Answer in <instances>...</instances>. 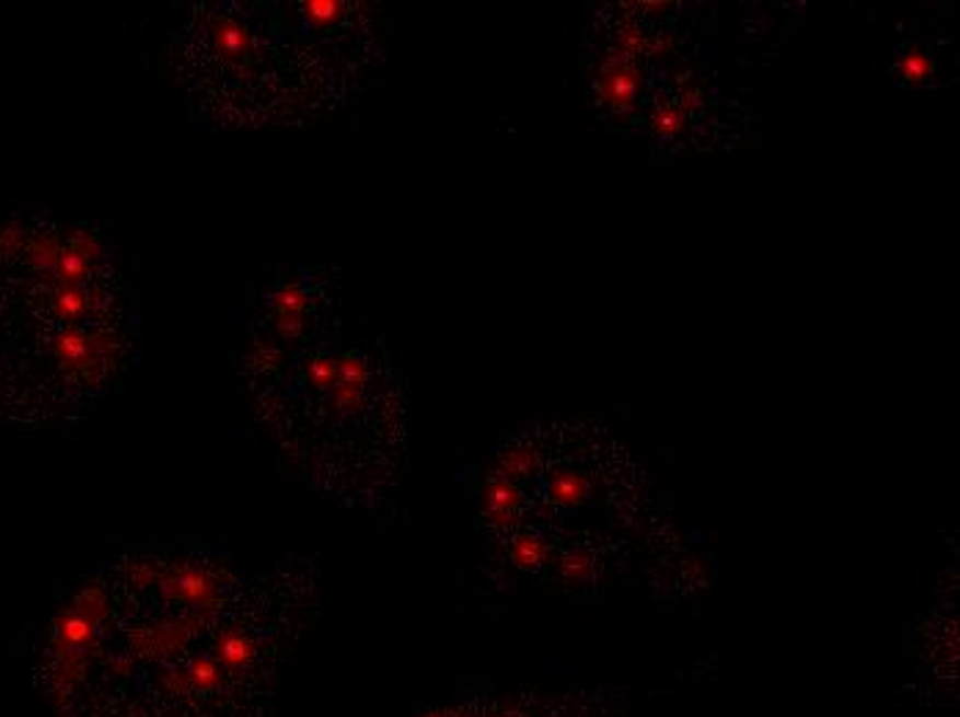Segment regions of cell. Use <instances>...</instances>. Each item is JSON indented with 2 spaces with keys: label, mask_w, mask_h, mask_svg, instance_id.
<instances>
[{
  "label": "cell",
  "mask_w": 960,
  "mask_h": 717,
  "mask_svg": "<svg viewBox=\"0 0 960 717\" xmlns=\"http://www.w3.org/2000/svg\"><path fill=\"white\" fill-rule=\"evenodd\" d=\"M646 47H649V39H646L644 31L635 28V25H624V28L618 31V36H615L613 50H618V53H624V56L635 58L640 50H646Z\"/></svg>",
  "instance_id": "cell-7"
},
{
  "label": "cell",
  "mask_w": 960,
  "mask_h": 717,
  "mask_svg": "<svg viewBox=\"0 0 960 717\" xmlns=\"http://www.w3.org/2000/svg\"><path fill=\"white\" fill-rule=\"evenodd\" d=\"M412 717H624L622 701L597 693H546V690H513V693H477L444 706H428Z\"/></svg>",
  "instance_id": "cell-2"
},
{
  "label": "cell",
  "mask_w": 960,
  "mask_h": 717,
  "mask_svg": "<svg viewBox=\"0 0 960 717\" xmlns=\"http://www.w3.org/2000/svg\"><path fill=\"white\" fill-rule=\"evenodd\" d=\"M651 127H655V132L660 138H676L687 127V114L679 105L662 103L651 114Z\"/></svg>",
  "instance_id": "cell-6"
},
{
  "label": "cell",
  "mask_w": 960,
  "mask_h": 717,
  "mask_svg": "<svg viewBox=\"0 0 960 717\" xmlns=\"http://www.w3.org/2000/svg\"><path fill=\"white\" fill-rule=\"evenodd\" d=\"M304 599L221 563L139 560L56 615L45 690L63 717H265Z\"/></svg>",
  "instance_id": "cell-1"
},
{
  "label": "cell",
  "mask_w": 960,
  "mask_h": 717,
  "mask_svg": "<svg viewBox=\"0 0 960 717\" xmlns=\"http://www.w3.org/2000/svg\"><path fill=\"white\" fill-rule=\"evenodd\" d=\"M638 89L640 76L638 67H635V58L610 47V56L604 58L597 72V92L602 103L613 114H629L638 103Z\"/></svg>",
  "instance_id": "cell-3"
},
{
  "label": "cell",
  "mask_w": 960,
  "mask_h": 717,
  "mask_svg": "<svg viewBox=\"0 0 960 717\" xmlns=\"http://www.w3.org/2000/svg\"><path fill=\"white\" fill-rule=\"evenodd\" d=\"M593 494V481L577 466L558 464L544 475V497L558 511H580Z\"/></svg>",
  "instance_id": "cell-4"
},
{
  "label": "cell",
  "mask_w": 960,
  "mask_h": 717,
  "mask_svg": "<svg viewBox=\"0 0 960 717\" xmlns=\"http://www.w3.org/2000/svg\"><path fill=\"white\" fill-rule=\"evenodd\" d=\"M933 72H936V63H933V58L927 56L925 50H919V47H911V50H905L903 56H900L898 61L900 81L911 83V86H922V83L930 81Z\"/></svg>",
  "instance_id": "cell-5"
},
{
  "label": "cell",
  "mask_w": 960,
  "mask_h": 717,
  "mask_svg": "<svg viewBox=\"0 0 960 717\" xmlns=\"http://www.w3.org/2000/svg\"><path fill=\"white\" fill-rule=\"evenodd\" d=\"M671 47H673V39L666 34V36H660V39L649 42V47H646V50L655 53V56H657V53H668V50H671Z\"/></svg>",
  "instance_id": "cell-9"
},
{
  "label": "cell",
  "mask_w": 960,
  "mask_h": 717,
  "mask_svg": "<svg viewBox=\"0 0 960 717\" xmlns=\"http://www.w3.org/2000/svg\"><path fill=\"white\" fill-rule=\"evenodd\" d=\"M704 105V92L696 86V83H684L682 86V100H679V108L684 114H691V111H698Z\"/></svg>",
  "instance_id": "cell-8"
}]
</instances>
